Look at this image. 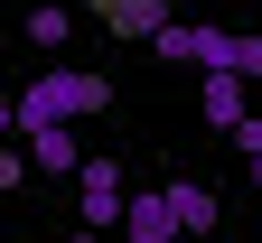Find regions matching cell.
I'll return each mask as SVG.
<instances>
[{
	"label": "cell",
	"instance_id": "obj_6",
	"mask_svg": "<svg viewBox=\"0 0 262 243\" xmlns=\"http://www.w3.org/2000/svg\"><path fill=\"white\" fill-rule=\"evenodd\" d=\"M19 38L38 47V56H56L66 38H75V10H66V0H28V19H19Z\"/></svg>",
	"mask_w": 262,
	"mask_h": 243
},
{
	"label": "cell",
	"instance_id": "obj_10",
	"mask_svg": "<svg viewBox=\"0 0 262 243\" xmlns=\"http://www.w3.org/2000/svg\"><path fill=\"white\" fill-rule=\"evenodd\" d=\"M225 141H234V150H244V159H262V113H244V122H234V131H225Z\"/></svg>",
	"mask_w": 262,
	"mask_h": 243
},
{
	"label": "cell",
	"instance_id": "obj_4",
	"mask_svg": "<svg viewBox=\"0 0 262 243\" xmlns=\"http://www.w3.org/2000/svg\"><path fill=\"white\" fill-rule=\"evenodd\" d=\"M84 19L94 28H113V38H159V28H169V0H84Z\"/></svg>",
	"mask_w": 262,
	"mask_h": 243
},
{
	"label": "cell",
	"instance_id": "obj_11",
	"mask_svg": "<svg viewBox=\"0 0 262 243\" xmlns=\"http://www.w3.org/2000/svg\"><path fill=\"white\" fill-rule=\"evenodd\" d=\"M0 141H19V113H10V84H0Z\"/></svg>",
	"mask_w": 262,
	"mask_h": 243
},
{
	"label": "cell",
	"instance_id": "obj_3",
	"mask_svg": "<svg viewBox=\"0 0 262 243\" xmlns=\"http://www.w3.org/2000/svg\"><path fill=\"white\" fill-rule=\"evenodd\" d=\"M159 206H169V225H178V243H196V234H215V187H206V178H159Z\"/></svg>",
	"mask_w": 262,
	"mask_h": 243
},
{
	"label": "cell",
	"instance_id": "obj_1",
	"mask_svg": "<svg viewBox=\"0 0 262 243\" xmlns=\"http://www.w3.org/2000/svg\"><path fill=\"white\" fill-rule=\"evenodd\" d=\"M10 113H19V141L28 131H75L94 113H113V75H94V65H47L38 84L10 94Z\"/></svg>",
	"mask_w": 262,
	"mask_h": 243
},
{
	"label": "cell",
	"instance_id": "obj_2",
	"mask_svg": "<svg viewBox=\"0 0 262 243\" xmlns=\"http://www.w3.org/2000/svg\"><path fill=\"white\" fill-rule=\"evenodd\" d=\"M75 206H84V234H122V206H131L122 159H103V150H94V159L75 168Z\"/></svg>",
	"mask_w": 262,
	"mask_h": 243
},
{
	"label": "cell",
	"instance_id": "obj_5",
	"mask_svg": "<svg viewBox=\"0 0 262 243\" xmlns=\"http://www.w3.org/2000/svg\"><path fill=\"white\" fill-rule=\"evenodd\" d=\"M113 243H178V225H169V206H159V187H131L122 234H113Z\"/></svg>",
	"mask_w": 262,
	"mask_h": 243
},
{
	"label": "cell",
	"instance_id": "obj_7",
	"mask_svg": "<svg viewBox=\"0 0 262 243\" xmlns=\"http://www.w3.org/2000/svg\"><path fill=\"white\" fill-rule=\"evenodd\" d=\"M28 168H47V178H75V168H84V141H75V131H28Z\"/></svg>",
	"mask_w": 262,
	"mask_h": 243
},
{
	"label": "cell",
	"instance_id": "obj_12",
	"mask_svg": "<svg viewBox=\"0 0 262 243\" xmlns=\"http://www.w3.org/2000/svg\"><path fill=\"white\" fill-rule=\"evenodd\" d=\"M75 243H113V234H75Z\"/></svg>",
	"mask_w": 262,
	"mask_h": 243
},
{
	"label": "cell",
	"instance_id": "obj_9",
	"mask_svg": "<svg viewBox=\"0 0 262 243\" xmlns=\"http://www.w3.org/2000/svg\"><path fill=\"white\" fill-rule=\"evenodd\" d=\"M28 178H38V168H28V150H19V141H0V196H19Z\"/></svg>",
	"mask_w": 262,
	"mask_h": 243
},
{
	"label": "cell",
	"instance_id": "obj_13",
	"mask_svg": "<svg viewBox=\"0 0 262 243\" xmlns=\"http://www.w3.org/2000/svg\"><path fill=\"white\" fill-rule=\"evenodd\" d=\"M253 187H262V159H253Z\"/></svg>",
	"mask_w": 262,
	"mask_h": 243
},
{
	"label": "cell",
	"instance_id": "obj_8",
	"mask_svg": "<svg viewBox=\"0 0 262 243\" xmlns=\"http://www.w3.org/2000/svg\"><path fill=\"white\" fill-rule=\"evenodd\" d=\"M196 103H206L215 131H234V122H244V75H206V84H196Z\"/></svg>",
	"mask_w": 262,
	"mask_h": 243
}]
</instances>
